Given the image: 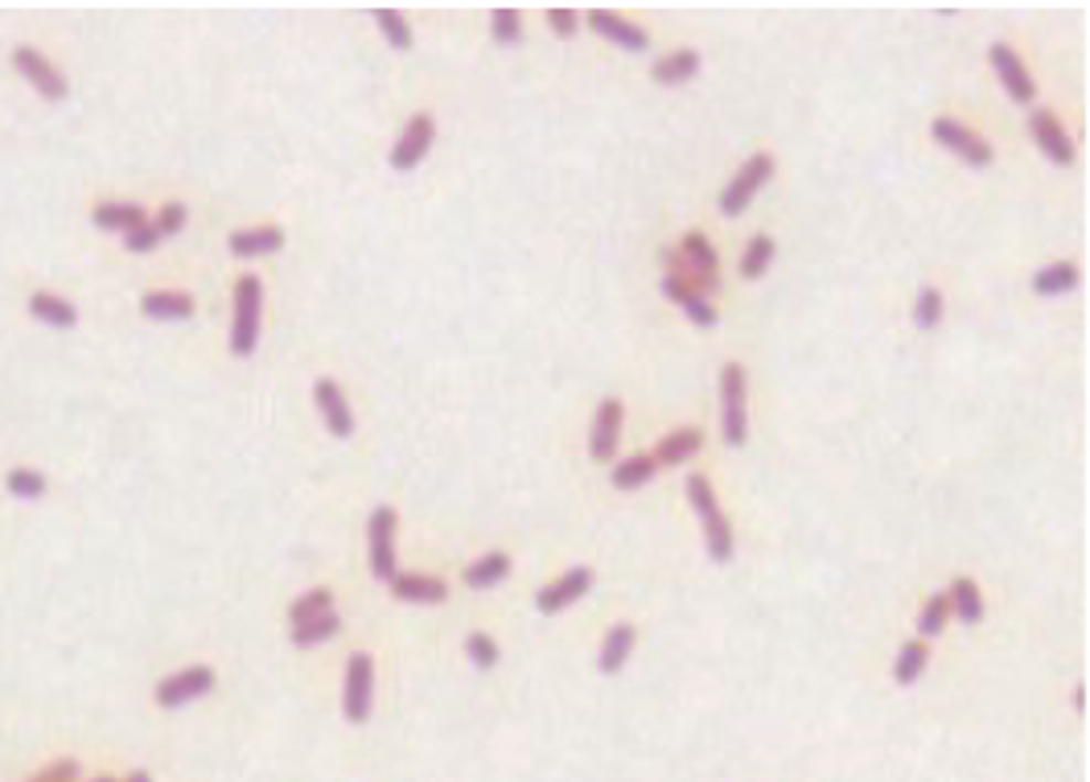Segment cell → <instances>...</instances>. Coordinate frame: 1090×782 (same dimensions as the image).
Masks as SVG:
<instances>
[{
	"mask_svg": "<svg viewBox=\"0 0 1090 782\" xmlns=\"http://www.w3.org/2000/svg\"><path fill=\"white\" fill-rule=\"evenodd\" d=\"M687 503H691L703 519L708 557L717 560V564H729L732 560V524L724 519V511H720V503H717V490H712V482L703 478V474H691V478H687Z\"/></svg>",
	"mask_w": 1090,
	"mask_h": 782,
	"instance_id": "1",
	"label": "cell"
},
{
	"mask_svg": "<svg viewBox=\"0 0 1090 782\" xmlns=\"http://www.w3.org/2000/svg\"><path fill=\"white\" fill-rule=\"evenodd\" d=\"M720 436L724 445L749 441V371L741 362H724L720 371Z\"/></svg>",
	"mask_w": 1090,
	"mask_h": 782,
	"instance_id": "2",
	"label": "cell"
},
{
	"mask_svg": "<svg viewBox=\"0 0 1090 782\" xmlns=\"http://www.w3.org/2000/svg\"><path fill=\"white\" fill-rule=\"evenodd\" d=\"M260 317H264V285L260 276L243 272L235 281V317H231V355L247 359L260 342Z\"/></svg>",
	"mask_w": 1090,
	"mask_h": 782,
	"instance_id": "3",
	"label": "cell"
},
{
	"mask_svg": "<svg viewBox=\"0 0 1090 782\" xmlns=\"http://www.w3.org/2000/svg\"><path fill=\"white\" fill-rule=\"evenodd\" d=\"M774 178V152H758L749 157L745 166L732 173V181L720 190V211L724 214H745L749 202L758 198V190H765V181Z\"/></svg>",
	"mask_w": 1090,
	"mask_h": 782,
	"instance_id": "4",
	"label": "cell"
},
{
	"mask_svg": "<svg viewBox=\"0 0 1090 782\" xmlns=\"http://www.w3.org/2000/svg\"><path fill=\"white\" fill-rule=\"evenodd\" d=\"M930 136H934V145H942L946 152L963 157V161L975 169H987L996 161V152H992V145H987L984 136L971 133L967 124L955 120V116H939V120L930 124Z\"/></svg>",
	"mask_w": 1090,
	"mask_h": 782,
	"instance_id": "5",
	"label": "cell"
},
{
	"mask_svg": "<svg viewBox=\"0 0 1090 782\" xmlns=\"http://www.w3.org/2000/svg\"><path fill=\"white\" fill-rule=\"evenodd\" d=\"M13 71L25 78V83L42 95V99H50V104H62V99H66V75H62L54 62L45 59L42 50H33V45H17L13 50Z\"/></svg>",
	"mask_w": 1090,
	"mask_h": 782,
	"instance_id": "6",
	"label": "cell"
},
{
	"mask_svg": "<svg viewBox=\"0 0 1090 782\" xmlns=\"http://www.w3.org/2000/svg\"><path fill=\"white\" fill-rule=\"evenodd\" d=\"M371 705H374V659L367 651H354L350 663H346V688H342L346 721L362 725L371 717Z\"/></svg>",
	"mask_w": 1090,
	"mask_h": 782,
	"instance_id": "7",
	"label": "cell"
},
{
	"mask_svg": "<svg viewBox=\"0 0 1090 782\" xmlns=\"http://www.w3.org/2000/svg\"><path fill=\"white\" fill-rule=\"evenodd\" d=\"M433 140H436V120L428 116V112H416V116L408 120L404 136L391 145V157H388L391 169H395V173H412V169L428 157Z\"/></svg>",
	"mask_w": 1090,
	"mask_h": 782,
	"instance_id": "8",
	"label": "cell"
},
{
	"mask_svg": "<svg viewBox=\"0 0 1090 782\" xmlns=\"http://www.w3.org/2000/svg\"><path fill=\"white\" fill-rule=\"evenodd\" d=\"M210 688H214V667L194 663V667H181L173 676H165L161 684H157L152 700L161 708H181V705H190V700H198V696H207Z\"/></svg>",
	"mask_w": 1090,
	"mask_h": 782,
	"instance_id": "9",
	"label": "cell"
},
{
	"mask_svg": "<svg viewBox=\"0 0 1090 782\" xmlns=\"http://www.w3.org/2000/svg\"><path fill=\"white\" fill-rule=\"evenodd\" d=\"M987 62H992V71L1001 75V83H1004V91H1008V99H1013V104H1033V99H1037V83H1033L1029 66L1020 62V54H1016L1013 45L992 42L987 45Z\"/></svg>",
	"mask_w": 1090,
	"mask_h": 782,
	"instance_id": "10",
	"label": "cell"
},
{
	"mask_svg": "<svg viewBox=\"0 0 1090 782\" xmlns=\"http://www.w3.org/2000/svg\"><path fill=\"white\" fill-rule=\"evenodd\" d=\"M367 540H371V572L379 581H391L400 572L395 569V507H374Z\"/></svg>",
	"mask_w": 1090,
	"mask_h": 782,
	"instance_id": "11",
	"label": "cell"
},
{
	"mask_svg": "<svg viewBox=\"0 0 1090 782\" xmlns=\"http://www.w3.org/2000/svg\"><path fill=\"white\" fill-rule=\"evenodd\" d=\"M622 421H626V408L617 395H605L593 412V424H589V453L593 462H613L617 453V436H622Z\"/></svg>",
	"mask_w": 1090,
	"mask_h": 782,
	"instance_id": "12",
	"label": "cell"
},
{
	"mask_svg": "<svg viewBox=\"0 0 1090 782\" xmlns=\"http://www.w3.org/2000/svg\"><path fill=\"white\" fill-rule=\"evenodd\" d=\"M589 589H593V569L576 564V569L560 572L555 581H548V585L536 593L539 614H560V610H568L572 602H581Z\"/></svg>",
	"mask_w": 1090,
	"mask_h": 782,
	"instance_id": "13",
	"label": "cell"
},
{
	"mask_svg": "<svg viewBox=\"0 0 1090 782\" xmlns=\"http://www.w3.org/2000/svg\"><path fill=\"white\" fill-rule=\"evenodd\" d=\"M1029 128H1033V140H1037V149L1046 152L1054 166H1075V140L1070 133L1061 128V120L1046 107H1037L1029 116Z\"/></svg>",
	"mask_w": 1090,
	"mask_h": 782,
	"instance_id": "14",
	"label": "cell"
},
{
	"mask_svg": "<svg viewBox=\"0 0 1090 782\" xmlns=\"http://www.w3.org/2000/svg\"><path fill=\"white\" fill-rule=\"evenodd\" d=\"M589 25H593V33H601L605 42L622 45V50H629V54H643V50H650V33H646L643 25L626 21V17L610 13V9H589Z\"/></svg>",
	"mask_w": 1090,
	"mask_h": 782,
	"instance_id": "15",
	"label": "cell"
},
{
	"mask_svg": "<svg viewBox=\"0 0 1090 782\" xmlns=\"http://www.w3.org/2000/svg\"><path fill=\"white\" fill-rule=\"evenodd\" d=\"M314 400H317V412H321V421H326L329 436H354V412L346 404L342 388L334 383V379H317L314 383Z\"/></svg>",
	"mask_w": 1090,
	"mask_h": 782,
	"instance_id": "16",
	"label": "cell"
},
{
	"mask_svg": "<svg viewBox=\"0 0 1090 782\" xmlns=\"http://www.w3.org/2000/svg\"><path fill=\"white\" fill-rule=\"evenodd\" d=\"M388 585L400 602H412V605H436L448 598L445 581L441 577H424V572H395Z\"/></svg>",
	"mask_w": 1090,
	"mask_h": 782,
	"instance_id": "17",
	"label": "cell"
},
{
	"mask_svg": "<svg viewBox=\"0 0 1090 782\" xmlns=\"http://www.w3.org/2000/svg\"><path fill=\"white\" fill-rule=\"evenodd\" d=\"M140 314L152 317V321H186V317H194V297L181 288H149L140 297Z\"/></svg>",
	"mask_w": 1090,
	"mask_h": 782,
	"instance_id": "18",
	"label": "cell"
},
{
	"mask_svg": "<svg viewBox=\"0 0 1090 782\" xmlns=\"http://www.w3.org/2000/svg\"><path fill=\"white\" fill-rule=\"evenodd\" d=\"M281 247H284V226H276V223H260V226H247V231H235V235H231V256H240V260L272 256V252H281Z\"/></svg>",
	"mask_w": 1090,
	"mask_h": 782,
	"instance_id": "19",
	"label": "cell"
},
{
	"mask_svg": "<svg viewBox=\"0 0 1090 782\" xmlns=\"http://www.w3.org/2000/svg\"><path fill=\"white\" fill-rule=\"evenodd\" d=\"M663 293H667V297H671V302L679 305V309H684V314L691 317L696 326H717V321H720L717 305L708 302V297H703L696 285H687V281H675V276H663Z\"/></svg>",
	"mask_w": 1090,
	"mask_h": 782,
	"instance_id": "20",
	"label": "cell"
},
{
	"mask_svg": "<svg viewBox=\"0 0 1090 782\" xmlns=\"http://www.w3.org/2000/svg\"><path fill=\"white\" fill-rule=\"evenodd\" d=\"M679 256H684L691 268L700 272L703 281L720 285V281H717V276H720V252L712 247V240H708L703 231H687L684 240H679Z\"/></svg>",
	"mask_w": 1090,
	"mask_h": 782,
	"instance_id": "21",
	"label": "cell"
},
{
	"mask_svg": "<svg viewBox=\"0 0 1090 782\" xmlns=\"http://www.w3.org/2000/svg\"><path fill=\"white\" fill-rule=\"evenodd\" d=\"M629 651H634V626H629V622H617V626H610L605 638H601L597 667L605 672V676H617V672L626 667Z\"/></svg>",
	"mask_w": 1090,
	"mask_h": 782,
	"instance_id": "22",
	"label": "cell"
},
{
	"mask_svg": "<svg viewBox=\"0 0 1090 782\" xmlns=\"http://www.w3.org/2000/svg\"><path fill=\"white\" fill-rule=\"evenodd\" d=\"M1078 281H1082V272H1078L1075 260H1054L1046 268H1037V276H1033V293H1037V297H1061V293L1078 288Z\"/></svg>",
	"mask_w": 1090,
	"mask_h": 782,
	"instance_id": "23",
	"label": "cell"
},
{
	"mask_svg": "<svg viewBox=\"0 0 1090 782\" xmlns=\"http://www.w3.org/2000/svg\"><path fill=\"white\" fill-rule=\"evenodd\" d=\"M30 314H33V321H45V326H54V330H71L78 321V309L66 297H59V293H45V288H38L30 297Z\"/></svg>",
	"mask_w": 1090,
	"mask_h": 782,
	"instance_id": "24",
	"label": "cell"
},
{
	"mask_svg": "<svg viewBox=\"0 0 1090 782\" xmlns=\"http://www.w3.org/2000/svg\"><path fill=\"white\" fill-rule=\"evenodd\" d=\"M91 223L104 226V231H120V235H128L133 226L149 223V214H145L140 202H99V207L91 211Z\"/></svg>",
	"mask_w": 1090,
	"mask_h": 782,
	"instance_id": "25",
	"label": "cell"
},
{
	"mask_svg": "<svg viewBox=\"0 0 1090 782\" xmlns=\"http://www.w3.org/2000/svg\"><path fill=\"white\" fill-rule=\"evenodd\" d=\"M700 445H703L700 429H675V433H667L658 441V450L650 457H655V466H684L691 453H700Z\"/></svg>",
	"mask_w": 1090,
	"mask_h": 782,
	"instance_id": "26",
	"label": "cell"
},
{
	"mask_svg": "<svg viewBox=\"0 0 1090 782\" xmlns=\"http://www.w3.org/2000/svg\"><path fill=\"white\" fill-rule=\"evenodd\" d=\"M946 602H951V617L967 622V626H975V622L984 617V593H980V585H975L971 577H955V581H951Z\"/></svg>",
	"mask_w": 1090,
	"mask_h": 782,
	"instance_id": "27",
	"label": "cell"
},
{
	"mask_svg": "<svg viewBox=\"0 0 1090 782\" xmlns=\"http://www.w3.org/2000/svg\"><path fill=\"white\" fill-rule=\"evenodd\" d=\"M510 577V552H481L469 569H465V585H474V589H494V585H502Z\"/></svg>",
	"mask_w": 1090,
	"mask_h": 782,
	"instance_id": "28",
	"label": "cell"
},
{
	"mask_svg": "<svg viewBox=\"0 0 1090 782\" xmlns=\"http://www.w3.org/2000/svg\"><path fill=\"white\" fill-rule=\"evenodd\" d=\"M696 71H700V54H696V50H675V54H667V59H658L655 66H650V78L675 87V83L696 78Z\"/></svg>",
	"mask_w": 1090,
	"mask_h": 782,
	"instance_id": "29",
	"label": "cell"
},
{
	"mask_svg": "<svg viewBox=\"0 0 1090 782\" xmlns=\"http://www.w3.org/2000/svg\"><path fill=\"white\" fill-rule=\"evenodd\" d=\"M655 474H658L655 457H650V453H634V457H626V462H617V466H613L610 478H613L617 490H638V486H646Z\"/></svg>",
	"mask_w": 1090,
	"mask_h": 782,
	"instance_id": "30",
	"label": "cell"
},
{
	"mask_svg": "<svg viewBox=\"0 0 1090 782\" xmlns=\"http://www.w3.org/2000/svg\"><path fill=\"white\" fill-rule=\"evenodd\" d=\"M927 663H930L927 638H910L906 647L897 651L893 679H897V684H913V679H922V672H927Z\"/></svg>",
	"mask_w": 1090,
	"mask_h": 782,
	"instance_id": "31",
	"label": "cell"
},
{
	"mask_svg": "<svg viewBox=\"0 0 1090 782\" xmlns=\"http://www.w3.org/2000/svg\"><path fill=\"white\" fill-rule=\"evenodd\" d=\"M342 631V617L334 614H321V617H309V622H300V626H293L288 631V638L297 643V647H317V643H326V638H334V634Z\"/></svg>",
	"mask_w": 1090,
	"mask_h": 782,
	"instance_id": "32",
	"label": "cell"
},
{
	"mask_svg": "<svg viewBox=\"0 0 1090 782\" xmlns=\"http://www.w3.org/2000/svg\"><path fill=\"white\" fill-rule=\"evenodd\" d=\"M774 252H777L774 235H753V240L745 243V256H741V276H745V281H758V276H765V268H770Z\"/></svg>",
	"mask_w": 1090,
	"mask_h": 782,
	"instance_id": "33",
	"label": "cell"
},
{
	"mask_svg": "<svg viewBox=\"0 0 1090 782\" xmlns=\"http://www.w3.org/2000/svg\"><path fill=\"white\" fill-rule=\"evenodd\" d=\"M334 610V593H329L326 585H317V589H309V593H300L297 602L288 605V622L293 626H300V622H309V617H321V614H329Z\"/></svg>",
	"mask_w": 1090,
	"mask_h": 782,
	"instance_id": "34",
	"label": "cell"
},
{
	"mask_svg": "<svg viewBox=\"0 0 1090 782\" xmlns=\"http://www.w3.org/2000/svg\"><path fill=\"white\" fill-rule=\"evenodd\" d=\"M4 490H9L13 498L33 503V498L45 495V474L42 469H30V466H13L9 474H4Z\"/></svg>",
	"mask_w": 1090,
	"mask_h": 782,
	"instance_id": "35",
	"label": "cell"
},
{
	"mask_svg": "<svg viewBox=\"0 0 1090 782\" xmlns=\"http://www.w3.org/2000/svg\"><path fill=\"white\" fill-rule=\"evenodd\" d=\"M374 25L383 30V38H388L395 50H412V25H408V17L404 13H395V9H388V4H379L374 9Z\"/></svg>",
	"mask_w": 1090,
	"mask_h": 782,
	"instance_id": "36",
	"label": "cell"
},
{
	"mask_svg": "<svg viewBox=\"0 0 1090 782\" xmlns=\"http://www.w3.org/2000/svg\"><path fill=\"white\" fill-rule=\"evenodd\" d=\"M946 622H951V602H946V593H930L927 605H922V614H918V638H934V634L946 631Z\"/></svg>",
	"mask_w": 1090,
	"mask_h": 782,
	"instance_id": "37",
	"label": "cell"
},
{
	"mask_svg": "<svg viewBox=\"0 0 1090 782\" xmlns=\"http://www.w3.org/2000/svg\"><path fill=\"white\" fill-rule=\"evenodd\" d=\"M942 309H946V305H942L939 288L922 285L918 288V297H913V326H918V330H934L942 321Z\"/></svg>",
	"mask_w": 1090,
	"mask_h": 782,
	"instance_id": "38",
	"label": "cell"
},
{
	"mask_svg": "<svg viewBox=\"0 0 1090 782\" xmlns=\"http://www.w3.org/2000/svg\"><path fill=\"white\" fill-rule=\"evenodd\" d=\"M490 33H494V42L498 45H519L523 42V13H519V9H510V4L494 9L490 13Z\"/></svg>",
	"mask_w": 1090,
	"mask_h": 782,
	"instance_id": "39",
	"label": "cell"
},
{
	"mask_svg": "<svg viewBox=\"0 0 1090 782\" xmlns=\"http://www.w3.org/2000/svg\"><path fill=\"white\" fill-rule=\"evenodd\" d=\"M186 223H190V207H186V202H165L161 211H157V219H152V226H157L161 240H173Z\"/></svg>",
	"mask_w": 1090,
	"mask_h": 782,
	"instance_id": "40",
	"label": "cell"
},
{
	"mask_svg": "<svg viewBox=\"0 0 1090 782\" xmlns=\"http://www.w3.org/2000/svg\"><path fill=\"white\" fill-rule=\"evenodd\" d=\"M465 655H469V663H474V667H481V672H486V667H494V663H498V643H494L486 631H474L469 638H465Z\"/></svg>",
	"mask_w": 1090,
	"mask_h": 782,
	"instance_id": "41",
	"label": "cell"
},
{
	"mask_svg": "<svg viewBox=\"0 0 1090 782\" xmlns=\"http://www.w3.org/2000/svg\"><path fill=\"white\" fill-rule=\"evenodd\" d=\"M161 243V235H157V226H152V219L149 223H140V226H133L128 235H124V247L133 252V256H149L152 247Z\"/></svg>",
	"mask_w": 1090,
	"mask_h": 782,
	"instance_id": "42",
	"label": "cell"
},
{
	"mask_svg": "<svg viewBox=\"0 0 1090 782\" xmlns=\"http://www.w3.org/2000/svg\"><path fill=\"white\" fill-rule=\"evenodd\" d=\"M30 782H78V762L75 758H59V762H50L45 770H38Z\"/></svg>",
	"mask_w": 1090,
	"mask_h": 782,
	"instance_id": "43",
	"label": "cell"
},
{
	"mask_svg": "<svg viewBox=\"0 0 1090 782\" xmlns=\"http://www.w3.org/2000/svg\"><path fill=\"white\" fill-rule=\"evenodd\" d=\"M548 25H552V33L555 38H572L576 33V13L572 9H548Z\"/></svg>",
	"mask_w": 1090,
	"mask_h": 782,
	"instance_id": "44",
	"label": "cell"
},
{
	"mask_svg": "<svg viewBox=\"0 0 1090 782\" xmlns=\"http://www.w3.org/2000/svg\"><path fill=\"white\" fill-rule=\"evenodd\" d=\"M1082 708H1087V688L1078 684V688H1075V712H1082Z\"/></svg>",
	"mask_w": 1090,
	"mask_h": 782,
	"instance_id": "45",
	"label": "cell"
},
{
	"mask_svg": "<svg viewBox=\"0 0 1090 782\" xmlns=\"http://www.w3.org/2000/svg\"><path fill=\"white\" fill-rule=\"evenodd\" d=\"M124 782H152V774H149V770H133V774H128Z\"/></svg>",
	"mask_w": 1090,
	"mask_h": 782,
	"instance_id": "46",
	"label": "cell"
},
{
	"mask_svg": "<svg viewBox=\"0 0 1090 782\" xmlns=\"http://www.w3.org/2000/svg\"><path fill=\"white\" fill-rule=\"evenodd\" d=\"M95 782H116V779H95Z\"/></svg>",
	"mask_w": 1090,
	"mask_h": 782,
	"instance_id": "47",
	"label": "cell"
}]
</instances>
